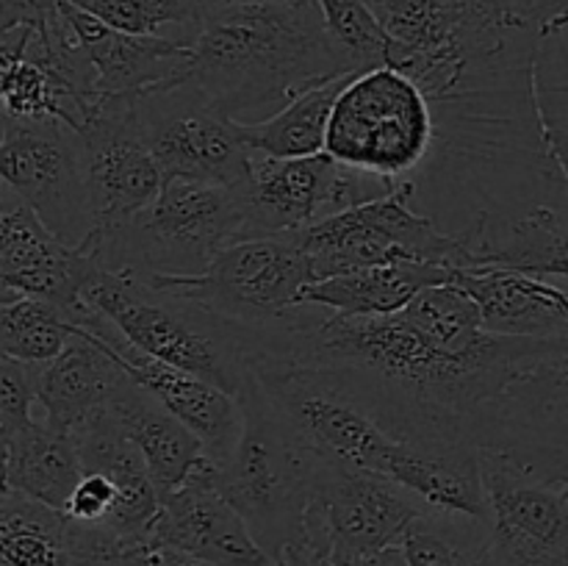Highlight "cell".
<instances>
[{"label":"cell","mask_w":568,"mask_h":566,"mask_svg":"<svg viewBox=\"0 0 568 566\" xmlns=\"http://www.w3.org/2000/svg\"><path fill=\"white\" fill-rule=\"evenodd\" d=\"M83 331L94 333L120 358L128 375L203 442L205 458L214 461L216 466L231 458L244 431V411L239 397L194 372L136 350L98 309H94L92 320L83 325Z\"/></svg>","instance_id":"cell-17"},{"label":"cell","mask_w":568,"mask_h":566,"mask_svg":"<svg viewBox=\"0 0 568 566\" xmlns=\"http://www.w3.org/2000/svg\"><path fill=\"white\" fill-rule=\"evenodd\" d=\"M538 50L541 28L519 0H475L447 48L397 64L433 109L430 155L403 181L408 203L466 250L532 209H568L538 103Z\"/></svg>","instance_id":"cell-1"},{"label":"cell","mask_w":568,"mask_h":566,"mask_svg":"<svg viewBox=\"0 0 568 566\" xmlns=\"http://www.w3.org/2000/svg\"><path fill=\"white\" fill-rule=\"evenodd\" d=\"M477 447L508 455L527 475L568 497V414H516L494 400L480 416Z\"/></svg>","instance_id":"cell-27"},{"label":"cell","mask_w":568,"mask_h":566,"mask_svg":"<svg viewBox=\"0 0 568 566\" xmlns=\"http://www.w3.org/2000/svg\"><path fill=\"white\" fill-rule=\"evenodd\" d=\"M410 566H497L491 525L460 514L425 511L403 538Z\"/></svg>","instance_id":"cell-31"},{"label":"cell","mask_w":568,"mask_h":566,"mask_svg":"<svg viewBox=\"0 0 568 566\" xmlns=\"http://www.w3.org/2000/svg\"><path fill=\"white\" fill-rule=\"evenodd\" d=\"M239 403L244 431L231 458L216 466V486L247 522L255 542L283 566L305 538V516L325 455L277 411L253 370Z\"/></svg>","instance_id":"cell-3"},{"label":"cell","mask_w":568,"mask_h":566,"mask_svg":"<svg viewBox=\"0 0 568 566\" xmlns=\"http://www.w3.org/2000/svg\"><path fill=\"white\" fill-rule=\"evenodd\" d=\"M131 381L125 366L94 333L78 327V336L61 355L39 366V411L44 422L75 431L89 416L114 400Z\"/></svg>","instance_id":"cell-23"},{"label":"cell","mask_w":568,"mask_h":566,"mask_svg":"<svg viewBox=\"0 0 568 566\" xmlns=\"http://www.w3.org/2000/svg\"><path fill=\"white\" fill-rule=\"evenodd\" d=\"M433 148V109L408 72L392 64L355 72L333 103L325 153L403 183Z\"/></svg>","instance_id":"cell-6"},{"label":"cell","mask_w":568,"mask_h":566,"mask_svg":"<svg viewBox=\"0 0 568 566\" xmlns=\"http://www.w3.org/2000/svg\"><path fill=\"white\" fill-rule=\"evenodd\" d=\"M39 366L28 361L0 358V444L11 442L37 422Z\"/></svg>","instance_id":"cell-36"},{"label":"cell","mask_w":568,"mask_h":566,"mask_svg":"<svg viewBox=\"0 0 568 566\" xmlns=\"http://www.w3.org/2000/svg\"><path fill=\"white\" fill-rule=\"evenodd\" d=\"M139 125L164 181L220 183L244 189L253 153L239 122L222 114L186 75L136 94Z\"/></svg>","instance_id":"cell-10"},{"label":"cell","mask_w":568,"mask_h":566,"mask_svg":"<svg viewBox=\"0 0 568 566\" xmlns=\"http://www.w3.org/2000/svg\"><path fill=\"white\" fill-rule=\"evenodd\" d=\"M64 17L92 61L98 94H142L186 75L192 61L189 44L116 31L70 0H64Z\"/></svg>","instance_id":"cell-21"},{"label":"cell","mask_w":568,"mask_h":566,"mask_svg":"<svg viewBox=\"0 0 568 566\" xmlns=\"http://www.w3.org/2000/svg\"><path fill=\"white\" fill-rule=\"evenodd\" d=\"M460 289L480 305L491 333L527 338L568 336V289L530 272L505 266H469L455 272Z\"/></svg>","instance_id":"cell-22"},{"label":"cell","mask_w":568,"mask_h":566,"mask_svg":"<svg viewBox=\"0 0 568 566\" xmlns=\"http://www.w3.org/2000/svg\"><path fill=\"white\" fill-rule=\"evenodd\" d=\"M283 566H322V564L305 558V555H292V558H286V564H283Z\"/></svg>","instance_id":"cell-43"},{"label":"cell","mask_w":568,"mask_h":566,"mask_svg":"<svg viewBox=\"0 0 568 566\" xmlns=\"http://www.w3.org/2000/svg\"><path fill=\"white\" fill-rule=\"evenodd\" d=\"M78 336L75 316L59 303L0 289V355L48 364Z\"/></svg>","instance_id":"cell-30"},{"label":"cell","mask_w":568,"mask_h":566,"mask_svg":"<svg viewBox=\"0 0 568 566\" xmlns=\"http://www.w3.org/2000/svg\"><path fill=\"white\" fill-rule=\"evenodd\" d=\"M61 6L64 0H0V14H3L0 28L3 31L17 26L42 28L44 22L61 14Z\"/></svg>","instance_id":"cell-39"},{"label":"cell","mask_w":568,"mask_h":566,"mask_svg":"<svg viewBox=\"0 0 568 566\" xmlns=\"http://www.w3.org/2000/svg\"><path fill=\"white\" fill-rule=\"evenodd\" d=\"M497 566H568V497L480 447Z\"/></svg>","instance_id":"cell-16"},{"label":"cell","mask_w":568,"mask_h":566,"mask_svg":"<svg viewBox=\"0 0 568 566\" xmlns=\"http://www.w3.org/2000/svg\"><path fill=\"white\" fill-rule=\"evenodd\" d=\"M150 533L203 566H277L220 492L216 464L209 458L161 497Z\"/></svg>","instance_id":"cell-18"},{"label":"cell","mask_w":568,"mask_h":566,"mask_svg":"<svg viewBox=\"0 0 568 566\" xmlns=\"http://www.w3.org/2000/svg\"><path fill=\"white\" fill-rule=\"evenodd\" d=\"M105 26L136 37H164L192 48L203 31L197 0H70Z\"/></svg>","instance_id":"cell-32"},{"label":"cell","mask_w":568,"mask_h":566,"mask_svg":"<svg viewBox=\"0 0 568 566\" xmlns=\"http://www.w3.org/2000/svg\"><path fill=\"white\" fill-rule=\"evenodd\" d=\"M116 505V483L103 472H83L75 492L70 494L67 514L87 525H105Z\"/></svg>","instance_id":"cell-37"},{"label":"cell","mask_w":568,"mask_h":566,"mask_svg":"<svg viewBox=\"0 0 568 566\" xmlns=\"http://www.w3.org/2000/svg\"><path fill=\"white\" fill-rule=\"evenodd\" d=\"M497 403L516 414H568V342L519 370Z\"/></svg>","instance_id":"cell-34"},{"label":"cell","mask_w":568,"mask_h":566,"mask_svg":"<svg viewBox=\"0 0 568 566\" xmlns=\"http://www.w3.org/2000/svg\"><path fill=\"white\" fill-rule=\"evenodd\" d=\"M333 42L344 50L355 70L366 72L388 64L392 37L369 0H316Z\"/></svg>","instance_id":"cell-33"},{"label":"cell","mask_w":568,"mask_h":566,"mask_svg":"<svg viewBox=\"0 0 568 566\" xmlns=\"http://www.w3.org/2000/svg\"><path fill=\"white\" fill-rule=\"evenodd\" d=\"M100 272L89 247L61 242L20 194L0 186V289L53 300L81 327L94 311L87 292Z\"/></svg>","instance_id":"cell-15"},{"label":"cell","mask_w":568,"mask_h":566,"mask_svg":"<svg viewBox=\"0 0 568 566\" xmlns=\"http://www.w3.org/2000/svg\"><path fill=\"white\" fill-rule=\"evenodd\" d=\"M349 75L308 89L270 120L239 125L250 153L266 155V159H305V155L325 153L333 103Z\"/></svg>","instance_id":"cell-29"},{"label":"cell","mask_w":568,"mask_h":566,"mask_svg":"<svg viewBox=\"0 0 568 566\" xmlns=\"http://www.w3.org/2000/svg\"><path fill=\"white\" fill-rule=\"evenodd\" d=\"M377 472L414 494L427 511L491 522L477 444H419L392 438L377 461Z\"/></svg>","instance_id":"cell-20"},{"label":"cell","mask_w":568,"mask_h":566,"mask_svg":"<svg viewBox=\"0 0 568 566\" xmlns=\"http://www.w3.org/2000/svg\"><path fill=\"white\" fill-rule=\"evenodd\" d=\"M87 303L136 350L194 372L233 397H242L250 366L264 350L266 327L227 320L131 272H100Z\"/></svg>","instance_id":"cell-4"},{"label":"cell","mask_w":568,"mask_h":566,"mask_svg":"<svg viewBox=\"0 0 568 566\" xmlns=\"http://www.w3.org/2000/svg\"><path fill=\"white\" fill-rule=\"evenodd\" d=\"M455 272L458 270L422 261L369 266L311 283L303 292V303L325 305L338 316H388L403 311L425 289L453 283Z\"/></svg>","instance_id":"cell-25"},{"label":"cell","mask_w":568,"mask_h":566,"mask_svg":"<svg viewBox=\"0 0 568 566\" xmlns=\"http://www.w3.org/2000/svg\"><path fill=\"white\" fill-rule=\"evenodd\" d=\"M109 411L148 461L161 497L175 492L205 461L203 442L133 377L114 394Z\"/></svg>","instance_id":"cell-24"},{"label":"cell","mask_w":568,"mask_h":566,"mask_svg":"<svg viewBox=\"0 0 568 566\" xmlns=\"http://www.w3.org/2000/svg\"><path fill=\"white\" fill-rule=\"evenodd\" d=\"M250 370L316 453L377 472V461L394 436L331 372L292 358H261Z\"/></svg>","instance_id":"cell-13"},{"label":"cell","mask_w":568,"mask_h":566,"mask_svg":"<svg viewBox=\"0 0 568 566\" xmlns=\"http://www.w3.org/2000/svg\"><path fill=\"white\" fill-rule=\"evenodd\" d=\"M78 133L87 150L94 231L122 225L159 198L166 181L142 137L136 94H98Z\"/></svg>","instance_id":"cell-14"},{"label":"cell","mask_w":568,"mask_h":566,"mask_svg":"<svg viewBox=\"0 0 568 566\" xmlns=\"http://www.w3.org/2000/svg\"><path fill=\"white\" fill-rule=\"evenodd\" d=\"M0 175L3 186L20 194L61 242L87 247L98 220L87 150L75 128L61 120L28 122L3 114Z\"/></svg>","instance_id":"cell-11"},{"label":"cell","mask_w":568,"mask_h":566,"mask_svg":"<svg viewBox=\"0 0 568 566\" xmlns=\"http://www.w3.org/2000/svg\"><path fill=\"white\" fill-rule=\"evenodd\" d=\"M355 70L316 0H275L205 17L186 78L239 125L275 117L294 98Z\"/></svg>","instance_id":"cell-2"},{"label":"cell","mask_w":568,"mask_h":566,"mask_svg":"<svg viewBox=\"0 0 568 566\" xmlns=\"http://www.w3.org/2000/svg\"><path fill=\"white\" fill-rule=\"evenodd\" d=\"M105 525L6 488L0 494V566H111L120 544Z\"/></svg>","instance_id":"cell-19"},{"label":"cell","mask_w":568,"mask_h":566,"mask_svg":"<svg viewBox=\"0 0 568 566\" xmlns=\"http://www.w3.org/2000/svg\"><path fill=\"white\" fill-rule=\"evenodd\" d=\"M242 239L247 220L236 189L166 181L148 209L122 225L94 231L87 247L105 272L203 275L222 250Z\"/></svg>","instance_id":"cell-5"},{"label":"cell","mask_w":568,"mask_h":566,"mask_svg":"<svg viewBox=\"0 0 568 566\" xmlns=\"http://www.w3.org/2000/svg\"><path fill=\"white\" fill-rule=\"evenodd\" d=\"M469 255L475 266L530 272L568 289V209H532L477 239Z\"/></svg>","instance_id":"cell-28"},{"label":"cell","mask_w":568,"mask_h":566,"mask_svg":"<svg viewBox=\"0 0 568 566\" xmlns=\"http://www.w3.org/2000/svg\"><path fill=\"white\" fill-rule=\"evenodd\" d=\"M144 281L242 325L277 327L303 303L314 275L297 236L277 233L231 244L203 275H155Z\"/></svg>","instance_id":"cell-9"},{"label":"cell","mask_w":568,"mask_h":566,"mask_svg":"<svg viewBox=\"0 0 568 566\" xmlns=\"http://www.w3.org/2000/svg\"><path fill=\"white\" fill-rule=\"evenodd\" d=\"M536 83L549 142L568 175V33L541 39Z\"/></svg>","instance_id":"cell-35"},{"label":"cell","mask_w":568,"mask_h":566,"mask_svg":"<svg viewBox=\"0 0 568 566\" xmlns=\"http://www.w3.org/2000/svg\"><path fill=\"white\" fill-rule=\"evenodd\" d=\"M397 181L342 164L333 155L266 159L253 155L247 186L239 189L247 239L300 233L349 209L388 198Z\"/></svg>","instance_id":"cell-12"},{"label":"cell","mask_w":568,"mask_h":566,"mask_svg":"<svg viewBox=\"0 0 568 566\" xmlns=\"http://www.w3.org/2000/svg\"><path fill=\"white\" fill-rule=\"evenodd\" d=\"M425 511L392 477L325 458L305 516V538L286 558L305 555L322 566H369L386 549L403 547L405 530Z\"/></svg>","instance_id":"cell-7"},{"label":"cell","mask_w":568,"mask_h":566,"mask_svg":"<svg viewBox=\"0 0 568 566\" xmlns=\"http://www.w3.org/2000/svg\"><path fill=\"white\" fill-rule=\"evenodd\" d=\"M308 259L311 275L325 281L369 266H388L399 261L469 270L471 255L455 236L444 233L430 216L408 203V186L388 198L349 209L294 233Z\"/></svg>","instance_id":"cell-8"},{"label":"cell","mask_w":568,"mask_h":566,"mask_svg":"<svg viewBox=\"0 0 568 566\" xmlns=\"http://www.w3.org/2000/svg\"><path fill=\"white\" fill-rule=\"evenodd\" d=\"M3 449V486L26 497L64 511L83 475L81 449L70 431L53 427L37 414V422Z\"/></svg>","instance_id":"cell-26"},{"label":"cell","mask_w":568,"mask_h":566,"mask_svg":"<svg viewBox=\"0 0 568 566\" xmlns=\"http://www.w3.org/2000/svg\"><path fill=\"white\" fill-rule=\"evenodd\" d=\"M111 566H203L194 558H189L181 549L170 547V544L159 542L153 533L139 538H125L120 544Z\"/></svg>","instance_id":"cell-38"},{"label":"cell","mask_w":568,"mask_h":566,"mask_svg":"<svg viewBox=\"0 0 568 566\" xmlns=\"http://www.w3.org/2000/svg\"><path fill=\"white\" fill-rule=\"evenodd\" d=\"M369 566H410L408 558H405V549L403 547H392L386 553L377 555Z\"/></svg>","instance_id":"cell-42"},{"label":"cell","mask_w":568,"mask_h":566,"mask_svg":"<svg viewBox=\"0 0 568 566\" xmlns=\"http://www.w3.org/2000/svg\"><path fill=\"white\" fill-rule=\"evenodd\" d=\"M203 6V14H220V11L242 9V6H255V3H275V0H197Z\"/></svg>","instance_id":"cell-41"},{"label":"cell","mask_w":568,"mask_h":566,"mask_svg":"<svg viewBox=\"0 0 568 566\" xmlns=\"http://www.w3.org/2000/svg\"><path fill=\"white\" fill-rule=\"evenodd\" d=\"M525 14L538 22L541 39L568 31V0H519Z\"/></svg>","instance_id":"cell-40"}]
</instances>
